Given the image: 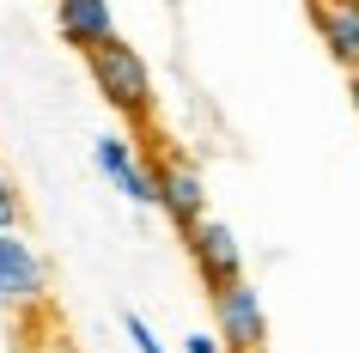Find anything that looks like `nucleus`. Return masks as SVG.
<instances>
[{
    "label": "nucleus",
    "instance_id": "obj_8",
    "mask_svg": "<svg viewBox=\"0 0 359 353\" xmlns=\"http://www.w3.org/2000/svg\"><path fill=\"white\" fill-rule=\"evenodd\" d=\"M311 25H317L323 49L353 74L359 67V0H311Z\"/></svg>",
    "mask_w": 359,
    "mask_h": 353
},
{
    "label": "nucleus",
    "instance_id": "obj_2",
    "mask_svg": "<svg viewBox=\"0 0 359 353\" xmlns=\"http://www.w3.org/2000/svg\"><path fill=\"white\" fill-rule=\"evenodd\" d=\"M49 305V262L19 232H0V317H31Z\"/></svg>",
    "mask_w": 359,
    "mask_h": 353
},
{
    "label": "nucleus",
    "instance_id": "obj_3",
    "mask_svg": "<svg viewBox=\"0 0 359 353\" xmlns=\"http://www.w3.org/2000/svg\"><path fill=\"white\" fill-rule=\"evenodd\" d=\"M213 298V335L226 341V353H268V305L256 293V280H231Z\"/></svg>",
    "mask_w": 359,
    "mask_h": 353
},
{
    "label": "nucleus",
    "instance_id": "obj_5",
    "mask_svg": "<svg viewBox=\"0 0 359 353\" xmlns=\"http://www.w3.org/2000/svg\"><path fill=\"white\" fill-rule=\"evenodd\" d=\"M92 165H97V177H104L116 195H128L134 207H158V177H152V165L140 159V147H134L128 134H97L92 140Z\"/></svg>",
    "mask_w": 359,
    "mask_h": 353
},
{
    "label": "nucleus",
    "instance_id": "obj_1",
    "mask_svg": "<svg viewBox=\"0 0 359 353\" xmlns=\"http://www.w3.org/2000/svg\"><path fill=\"white\" fill-rule=\"evenodd\" d=\"M86 67H92L97 98H104L122 122H147L152 116V67H147V55H140L128 37H110L104 49H92Z\"/></svg>",
    "mask_w": 359,
    "mask_h": 353
},
{
    "label": "nucleus",
    "instance_id": "obj_12",
    "mask_svg": "<svg viewBox=\"0 0 359 353\" xmlns=\"http://www.w3.org/2000/svg\"><path fill=\"white\" fill-rule=\"evenodd\" d=\"M347 98H353V116H359V67L347 74Z\"/></svg>",
    "mask_w": 359,
    "mask_h": 353
},
{
    "label": "nucleus",
    "instance_id": "obj_11",
    "mask_svg": "<svg viewBox=\"0 0 359 353\" xmlns=\"http://www.w3.org/2000/svg\"><path fill=\"white\" fill-rule=\"evenodd\" d=\"M183 353H226V341L208 335V329H195V335H183Z\"/></svg>",
    "mask_w": 359,
    "mask_h": 353
},
{
    "label": "nucleus",
    "instance_id": "obj_9",
    "mask_svg": "<svg viewBox=\"0 0 359 353\" xmlns=\"http://www.w3.org/2000/svg\"><path fill=\"white\" fill-rule=\"evenodd\" d=\"M25 225V195H19V183L0 171V232H19Z\"/></svg>",
    "mask_w": 359,
    "mask_h": 353
},
{
    "label": "nucleus",
    "instance_id": "obj_7",
    "mask_svg": "<svg viewBox=\"0 0 359 353\" xmlns=\"http://www.w3.org/2000/svg\"><path fill=\"white\" fill-rule=\"evenodd\" d=\"M55 31L67 49L92 55L116 37V13H110V0H55Z\"/></svg>",
    "mask_w": 359,
    "mask_h": 353
},
{
    "label": "nucleus",
    "instance_id": "obj_10",
    "mask_svg": "<svg viewBox=\"0 0 359 353\" xmlns=\"http://www.w3.org/2000/svg\"><path fill=\"white\" fill-rule=\"evenodd\" d=\"M122 335L134 341V353H165V341H158V329H152V323H147L140 311H128V317H122Z\"/></svg>",
    "mask_w": 359,
    "mask_h": 353
},
{
    "label": "nucleus",
    "instance_id": "obj_6",
    "mask_svg": "<svg viewBox=\"0 0 359 353\" xmlns=\"http://www.w3.org/2000/svg\"><path fill=\"white\" fill-rule=\"evenodd\" d=\"M189 262H195V274H201V286L208 293H219V286H231V280H244V244H238V232H231L226 220H201L189 232Z\"/></svg>",
    "mask_w": 359,
    "mask_h": 353
},
{
    "label": "nucleus",
    "instance_id": "obj_4",
    "mask_svg": "<svg viewBox=\"0 0 359 353\" xmlns=\"http://www.w3.org/2000/svg\"><path fill=\"white\" fill-rule=\"evenodd\" d=\"M152 177H158V213L189 238L195 225L208 220V177H201V165L183 159V152H158Z\"/></svg>",
    "mask_w": 359,
    "mask_h": 353
}]
</instances>
